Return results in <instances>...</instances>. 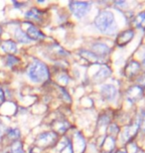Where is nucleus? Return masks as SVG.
<instances>
[{"mask_svg": "<svg viewBox=\"0 0 145 153\" xmlns=\"http://www.w3.org/2000/svg\"><path fill=\"white\" fill-rule=\"evenodd\" d=\"M27 76L34 82H43L50 78L48 67L41 61L34 59L27 69Z\"/></svg>", "mask_w": 145, "mask_h": 153, "instance_id": "obj_1", "label": "nucleus"}, {"mask_svg": "<svg viewBox=\"0 0 145 153\" xmlns=\"http://www.w3.org/2000/svg\"><path fill=\"white\" fill-rule=\"evenodd\" d=\"M95 26L100 31L107 34H112L116 30L113 14L109 11H103L95 19Z\"/></svg>", "mask_w": 145, "mask_h": 153, "instance_id": "obj_2", "label": "nucleus"}, {"mask_svg": "<svg viewBox=\"0 0 145 153\" xmlns=\"http://www.w3.org/2000/svg\"><path fill=\"white\" fill-rule=\"evenodd\" d=\"M89 6L91 4L88 2H71L70 3V9L73 12V14L76 17L82 18L88 13L89 10Z\"/></svg>", "mask_w": 145, "mask_h": 153, "instance_id": "obj_3", "label": "nucleus"}, {"mask_svg": "<svg viewBox=\"0 0 145 153\" xmlns=\"http://www.w3.org/2000/svg\"><path fill=\"white\" fill-rule=\"evenodd\" d=\"M57 138V134L52 131H46V132L41 133L36 140V143L41 147H46V146L51 145L55 142Z\"/></svg>", "mask_w": 145, "mask_h": 153, "instance_id": "obj_4", "label": "nucleus"}, {"mask_svg": "<svg viewBox=\"0 0 145 153\" xmlns=\"http://www.w3.org/2000/svg\"><path fill=\"white\" fill-rule=\"evenodd\" d=\"M14 37H15V39H16L18 42L24 43V44H29V43L32 42V40H31L28 37V35H27L26 33L24 32L19 26L16 27V29H15V31H14Z\"/></svg>", "mask_w": 145, "mask_h": 153, "instance_id": "obj_5", "label": "nucleus"}, {"mask_svg": "<svg viewBox=\"0 0 145 153\" xmlns=\"http://www.w3.org/2000/svg\"><path fill=\"white\" fill-rule=\"evenodd\" d=\"M27 35H28V37L32 40H43V39H45V35L43 34V33L40 31L39 29H37L35 26H33V25H31L29 26V28L28 30H27V33H26Z\"/></svg>", "mask_w": 145, "mask_h": 153, "instance_id": "obj_6", "label": "nucleus"}, {"mask_svg": "<svg viewBox=\"0 0 145 153\" xmlns=\"http://www.w3.org/2000/svg\"><path fill=\"white\" fill-rule=\"evenodd\" d=\"M101 94H103V96L106 97V100H112L115 97L116 90H115V88L113 87V85H104V87H103V88H101Z\"/></svg>", "mask_w": 145, "mask_h": 153, "instance_id": "obj_7", "label": "nucleus"}, {"mask_svg": "<svg viewBox=\"0 0 145 153\" xmlns=\"http://www.w3.org/2000/svg\"><path fill=\"white\" fill-rule=\"evenodd\" d=\"M2 50L8 54L17 53V44L13 41H5L1 45Z\"/></svg>", "mask_w": 145, "mask_h": 153, "instance_id": "obj_8", "label": "nucleus"}, {"mask_svg": "<svg viewBox=\"0 0 145 153\" xmlns=\"http://www.w3.org/2000/svg\"><path fill=\"white\" fill-rule=\"evenodd\" d=\"M41 15H42L41 11L38 10L37 8H33L26 12L25 18H27V19H32V20H40L41 19Z\"/></svg>", "mask_w": 145, "mask_h": 153, "instance_id": "obj_9", "label": "nucleus"}, {"mask_svg": "<svg viewBox=\"0 0 145 153\" xmlns=\"http://www.w3.org/2000/svg\"><path fill=\"white\" fill-rule=\"evenodd\" d=\"M6 133H7L8 138L13 139L15 141H17V139L20 137V130L18 128H8L6 130Z\"/></svg>", "mask_w": 145, "mask_h": 153, "instance_id": "obj_10", "label": "nucleus"}, {"mask_svg": "<svg viewBox=\"0 0 145 153\" xmlns=\"http://www.w3.org/2000/svg\"><path fill=\"white\" fill-rule=\"evenodd\" d=\"M18 63H19V59H18L17 57L13 56V55H8V56L6 57L5 64H6V66L9 67V68H13V67L15 65H17Z\"/></svg>", "mask_w": 145, "mask_h": 153, "instance_id": "obj_11", "label": "nucleus"}, {"mask_svg": "<svg viewBox=\"0 0 145 153\" xmlns=\"http://www.w3.org/2000/svg\"><path fill=\"white\" fill-rule=\"evenodd\" d=\"M10 153H24L22 143L20 141H15L11 146Z\"/></svg>", "mask_w": 145, "mask_h": 153, "instance_id": "obj_12", "label": "nucleus"}, {"mask_svg": "<svg viewBox=\"0 0 145 153\" xmlns=\"http://www.w3.org/2000/svg\"><path fill=\"white\" fill-rule=\"evenodd\" d=\"M4 100H5L4 91H2V88H0V106H1V105H2V103L4 102Z\"/></svg>", "mask_w": 145, "mask_h": 153, "instance_id": "obj_13", "label": "nucleus"}, {"mask_svg": "<svg viewBox=\"0 0 145 153\" xmlns=\"http://www.w3.org/2000/svg\"><path fill=\"white\" fill-rule=\"evenodd\" d=\"M5 127L3 126V125H0V141H1V139H2V136L4 135V133H5Z\"/></svg>", "mask_w": 145, "mask_h": 153, "instance_id": "obj_14", "label": "nucleus"}, {"mask_svg": "<svg viewBox=\"0 0 145 153\" xmlns=\"http://www.w3.org/2000/svg\"><path fill=\"white\" fill-rule=\"evenodd\" d=\"M59 79H60V81H62V82H64L65 84H67L68 82V78L65 75H63V76H61L60 78H59Z\"/></svg>", "mask_w": 145, "mask_h": 153, "instance_id": "obj_15", "label": "nucleus"}, {"mask_svg": "<svg viewBox=\"0 0 145 153\" xmlns=\"http://www.w3.org/2000/svg\"><path fill=\"white\" fill-rule=\"evenodd\" d=\"M2 34V28H1V26H0V36H1Z\"/></svg>", "mask_w": 145, "mask_h": 153, "instance_id": "obj_16", "label": "nucleus"}, {"mask_svg": "<svg viewBox=\"0 0 145 153\" xmlns=\"http://www.w3.org/2000/svg\"><path fill=\"white\" fill-rule=\"evenodd\" d=\"M4 153H8V152H4Z\"/></svg>", "mask_w": 145, "mask_h": 153, "instance_id": "obj_17", "label": "nucleus"}]
</instances>
